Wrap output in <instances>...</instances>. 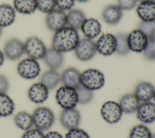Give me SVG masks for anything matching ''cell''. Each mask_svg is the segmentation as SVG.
<instances>
[{
    "mask_svg": "<svg viewBox=\"0 0 155 138\" xmlns=\"http://www.w3.org/2000/svg\"><path fill=\"white\" fill-rule=\"evenodd\" d=\"M123 16L122 10L117 5H109L102 11V17L104 21L108 25L118 24Z\"/></svg>",
    "mask_w": 155,
    "mask_h": 138,
    "instance_id": "cell-15",
    "label": "cell"
},
{
    "mask_svg": "<svg viewBox=\"0 0 155 138\" xmlns=\"http://www.w3.org/2000/svg\"><path fill=\"white\" fill-rule=\"evenodd\" d=\"M101 113L102 118L107 122L113 124L120 120L123 112L119 103L114 101H107L102 105Z\"/></svg>",
    "mask_w": 155,
    "mask_h": 138,
    "instance_id": "cell-8",
    "label": "cell"
},
{
    "mask_svg": "<svg viewBox=\"0 0 155 138\" xmlns=\"http://www.w3.org/2000/svg\"><path fill=\"white\" fill-rule=\"evenodd\" d=\"M44 137L42 131L36 128L27 130L21 138H44Z\"/></svg>",
    "mask_w": 155,
    "mask_h": 138,
    "instance_id": "cell-38",
    "label": "cell"
},
{
    "mask_svg": "<svg viewBox=\"0 0 155 138\" xmlns=\"http://www.w3.org/2000/svg\"><path fill=\"white\" fill-rule=\"evenodd\" d=\"M152 133L150 129L143 124L135 125L130 132L129 138H151Z\"/></svg>",
    "mask_w": 155,
    "mask_h": 138,
    "instance_id": "cell-31",
    "label": "cell"
},
{
    "mask_svg": "<svg viewBox=\"0 0 155 138\" xmlns=\"http://www.w3.org/2000/svg\"><path fill=\"white\" fill-rule=\"evenodd\" d=\"M24 53V43L19 39L13 38L5 42L4 48V54L8 59L11 61L18 60Z\"/></svg>",
    "mask_w": 155,
    "mask_h": 138,
    "instance_id": "cell-12",
    "label": "cell"
},
{
    "mask_svg": "<svg viewBox=\"0 0 155 138\" xmlns=\"http://www.w3.org/2000/svg\"><path fill=\"white\" fill-rule=\"evenodd\" d=\"M77 95L78 103L85 105L90 103L93 99L94 94L93 91L84 87L81 84L75 88Z\"/></svg>",
    "mask_w": 155,
    "mask_h": 138,
    "instance_id": "cell-30",
    "label": "cell"
},
{
    "mask_svg": "<svg viewBox=\"0 0 155 138\" xmlns=\"http://www.w3.org/2000/svg\"><path fill=\"white\" fill-rule=\"evenodd\" d=\"M61 81V74L56 70L51 69L43 73L40 78V83L44 85L48 90L54 88Z\"/></svg>",
    "mask_w": 155,
    "mask_h": 138,
    "instance_id": "cell-25",
    "label": "cell"
},
{
    "mask_svg": "<svg viewBox=\"0 0 155 138\" xmlns=\"http://www.w3.org/2000/svg\"><path fill=\"white\" fill-rule=\"evenodd\" d=\"M42 59L50 69L54 70L59 68L63 65L64 61L62 53L54 50L52 47L47 49Z\"/></svg>",
    "mask_w": 155,
    "mask_h": 138,
    "instance_id": "cell-17",
    "label": "cell"
},
{
    "mask_svg": "<svg viewBox=\"0 0 155 138\" xmlns=\"http://www.w3.org/2000/svg\"><path fill=\"white\" fill-rule=\"evenodd\" d=\"M155 102V91H154V96H153V98Z\"/></svg>",
    "mask_w": 155,
    "mask_h": 138,
    "instance_id": "cell-45",
    "label": "cell"
},
{
    "mask_svg": "<svg viewBox=\"0 0 155 138\" xmlns=\"http://www.w3.org/2000/svg\"><path fill=\"white\" fill-rule=\"evenodd\" d=\"M15 10L12 6L6 4L0 5V27L10 25L15 21Z\"/></svg>",
    "mask_w": 155,
    "mask_h": 138,
    "instance_id": "cell-23",
    "label": "cell"
},
{
    "mask_svg": "<svg viewBox=\"0 0 155 138\" xmlns=\"http://www.w3.org/2000/svg\"><path fill=\"white\" fill-rule=\"evenodd\" d=\"M140 104V101L134 94L124 95L119 102L122 112L126 114H131L136 111Z\"/></svg>",
    "mask_w": 155,
    "mask_h": 138,
    "instance_id": "cell-22",
    "label": "cell"
},
{
    "mask_svg": "<svg viewBox=\"0 0 155 138\" xmlns=\"http://www.w3.org/2000/svg\"><path fill=\"white\" fill-rule=\"evenodd\" d=\"M24 50L30 58L36 60L43 58L47 48L44 43L39 38L31 36L25 42Z\"/></svg>",
    "mask_w": 155,
    "mask_h": 138,
    "instance_id": "cell-6",
    "label": "cell"
},
{
    "mask_svg": "<svg viewBox=\"0 0 155 138\" xmlns=\"http://www.w3.org/2000/svg\"><path fill=\"white\" fill-rule=\"evenodd\" d=\"M81 84L91 91L99 90L105 84V77L99 70L89 68L81 73Z\"/></svg>",
    "mask_w": 155,
    "mask_h": 138,
    "instance_id": "cell-2",
    "label": "cell"
},
{
    "mask_svg": "<svg viewBox=\"0 0 155 138\" xmlns=\"http://www.w3.org/2000/svg\"><path fill=\"white\" fill-rule=\"evenodd\" d=\"M74 50L76 57L79 60L88 61L91 59L97 52L96 42L93 39H82L79 40Z\"/></svg>",
    "mask_w": 155,
    "mask_h": 138,
    "instance_id": "cell-5",
    "label": "cell"
},
{
    "mask_svg": "<svg viewBox=\"0 0 155 138\" xmlns=\"http://www.w3.org/2000/svg\"><path fill=\"white\" fill-rule=\"evenodd\" d=\"M44 138H64L57 131L48 132L44 137Z\"/></svg>",
    "mask_w": 155,
    "mask_h": 138,
    "instance_id": "cell-40",
    "label": "cell"
},
{
    "mask_svg": "<svg viewBox=\"0 0 155 138\" xmlns=\"http://www.w3.org/2000/svg\"><path fill=\"white\" fill-rule=\"evenodd\" d=\"M17 70L21 77L26 79H33L38 76L41 68L36 60L29 58L23 59L18 64Z\"/></svg>",
    "mask_w": 155,
    "mask_h": 138,
    "instance_id": "cell-7",
    "label": "cell"
},
{
    "mask_svg": "<svg viewBox=\"0 0 155 138\" xmlns=\"http://www.w3.org/2000/svg\"><path fill=\"white\" fill-rule=\"evenodd\" d=\"M76 1L79 2H87V1H88L90 0H76Z\"/></svg>",
    "mask_w": 155,
    "mask_h": 138,
    "instance_id": "cell-42",
    "label": "cell"
},
{
    "mask_svg": "<svg viewBox=\"0 0 155 138\" xmlns=\"http://www.w3.org/2000/svg\"><path fill=\"white\" fill-rule=\"evenodd\" d=\"M65 138H90V136L86 131L78 127L68 130Z\"/></svg>",
    "mask_w": 155,
    "mask_h": 138,
    "instance_id": "cell-35",
    "label": "cell"
},
{
    "mask_svg": "<svg viewBox=\"0 0 155 138\" xmlns=\"http://www.w3.org/2000/svg\"><path fill=\"white\" fill-rule=\"evenodd\" d=\"M116 39V53L121 56L128 54L130 50L128 47L127 41V34L125 33H119L115 35Z\"/></svg>",
    "mask_w": 155,
    "mask_h": 138,
    "instance_id": "cell-29",
    "label": "cell"
},
{
    "mask_svg": "<svg viewBox=\"0 0 155 138\" xmlns=\"http://www.w3.org/2000/svg\"><path fill=\"white\" fill-rule=\"evenodd\" d=\"M148 39L139 29L131 31L127 35V41L130 51L136 53L142 52L145 48Z\"/></svg>",
    "mask_w": 155,
    "mask_h": 138,
    "instance_id": "cell-11",
    "label": "cell"
},
{
    "mask_svg": "<svg viewBox=\"0 0 155 138\" xmlns=\"http://www.w3.org/2000/svg\"><path fill=\"white\" fill-rule=\"evenodd\" d=\"M140 2L142 1H155V0H139Z\"/></svg>",
    "mask_w": 155,
    "mask_h": 138,
    "instance_id": "cell-44",
    "label": "cell"
},
{
    "mask_svg": "<svg viewBox=\"0 0 155 138\" xmlns=\"http://www.w3.org/2000/svg\"><path fill=\"white\" fill-rule=\"evenodd\" d=\"M137 1L138 0H117V5L122 10H130L136 5Z\"/></svg>",
    "mask_w": 155,
    "mask_h": 138,
    "instance_id": "cell-37",
    "label": "cell"
},
{
    "mask_svg": "<svg viewBox=\"0 0 155 138\" xmlns=\"http://www.w3.org/2000/svg\"><path fill=\"white\" fill-rule=\"evenodd\" d=\"M154 91L155 88L151 83L141 82L136 86L134 94L140 102H149L153 98Z\"/></svg>",
    "mask_w": 155,
    "mask_h": 138,
    "instance_id": "cell-19",
    "label": "cell"
},
{
    "mask_svg": "<svg viewBox=\"0 0 155 138\" xmlns=\"http://www.w3.org/2000/svg\"><path fill=\"white\" fill-rule=\"evenodd\" d=\"M75 0H56V6L61 11L70 10L74 6Z\"/></svg>",
    "mask_w": 155,
    "mask_h": 138,
    "instance_id": "cell-36",
    "label": "cell"
},
{
    "mask_svg": "<svg viewBox=\"0 0 155 138\" xmlns=\"http://www.w3.org/2000/svg\"><path fill=\"white\" fill-rule=\"evenodd\" d=\"M136 12L142 21H155V1H142L138 5Z\"/></svg>",
    "mask_w": 155,
    "mask_h": 138,
    "instance_id": "cell-20",
    "label": "cell"
},
{
    "mask_svg": "<svg viewBox=\"0 0 155 138\" xmlns=\"http://www.w3.org/2000/svg\"><path fill=\"white\" fill-rule=\"evenodd\" d=\"M97 51L103 56H110L116 52V39L111 33L102 34L96 42Z\"/></svg>",
    "mask_w": 155,
    "mask_h": 138,
    "instance_id": "cell-9",
    "label": "cell"
},
{
    "mask_svg": "<svg viewBox=\"0 0 155 138\" xmlns=\"http://www.w3.org/2000/svg\"><path fill=\"white\" fill-rule=\"evenodd\" d=\"M79 40L78 30L66 26L54 34L52 48L61 53L68 52L74 50Z\"/></svg>",
    "mask_w": 155,
    "mask_h": 138,
    "instance_id": "cell-1",
    "label": "cell"
},
{
    "mask_svg": "<svg viewBox=\"0 0 155 138\" xmlns=\"http://www.w3.org/2000/svg\"><path fill=\"white\" fill-rule=\"evenodd\" d=\"M15 110V103L6 94L0 93V117L11 115Z\"/></svg>",
    "mask_w": 155,
    "mask_h": 138,
    "instance_id": "cell-27",
    "label": "cell"
},
{
    "mask_svg": "<svg viewBox=\"0 0 155 138\" xmlns=\"http://www.w3.org/2000/svg\"><path fill=\"white\" fill-rule=\"evenodd\" d=\"M137 29L143 32L148 39L155 38V21H142Z\"/></svg>",
    "mask_w": 155,
    "mask_h": 138,
    "instance_id": "cell-32",
    "label": "cell"
},
{
    "mask_svg": "<svg viewBox=\"0 0 155 138\" xmlns=\"http://www.w3.org/2000/svg\"><path fill=\"white\" fill-rule=\"evenodd\" d=\"M81 121V114L78 110L74 108L63 109L60 114V122L67 130L78 128Z\"/></svg>",
    "mask_w": 155,
    "mask_h": 138,
    "instance_id": "cell-13",
    "label": "cell"
},
{
    "mask_svg": "<svg viewBox=\"0 0 155 138\" xmlns=\"http://www.w3.org/2000/svg\"><path fill=\"white\" fill-rule=\"evenodd\" d=\"M61 76V82L65 86L76 88L81 85V73L75 68L70 67L65 69Z\"/></svg>",
    "mask_w": 155,
    "mask_h": 138,
    "instance_id": "cell-21",
    "label": "cell"
},
{
    "mask_svg": "<svg viewBox=\"0 0 155 138\" xmlns=\"http://www.w3.org/2000/svg\"><path fill=\"white\" fill-rule=\"evenodd\" d=\"M37 8L41 12L48 13L55 9L56 0H36Z\"/></svg>",
    "mask_w": 155,
    "mask_h": 138,
    "instance_id": "cell-33",
    "label": "cell"
},
{
    "mask_svg": "<svg viewBox=\"0 0 155 138\" xmlns=\"http://www.w3.org/2000/svg\"><path fill=\"white\" fill-rule=\"evenodd\" d=\"M9 88V82L7 78L0 74V93H6Z\"/></svg>",
    "mask_w": 155,
    "mask_h": 138,
    "instance_id": "cell-39",
    "label": "cell"
},
{
    "mask_svg": "<svg viewBox=\"0 0 155 138\" xmlns=\"http://www.w3.org/2000/svg\"><path fill=\"white\" fill-rule=\"evenodd\" d=\"M28 96L31 101L36 104H42L48 97V88L41 83H35L28 89Z\"/></svg>",
    "mask_w": 155,
    "mask_h": 138,
    "instance_id": "cell-16",
    "label": "cell"
},
{
    "mask_svg": "<svg viewBox=\"0 0 155 138\" xmlns=\"http://www.w3.org/2000/svg\"><path fill=\"white\" fill-rule=\"evenodd\" d=\"M14 121L16 125L22 130H28L33 125L32 115L25 111L18 113L15 117Z\"/></svg>",
    "mask_w": 155,
    "mask_h": 138,
    "instance_id": "cell-28",
    "label": "cell"
},
{
    "mask_svg": "<svg viewBox=\"0 0 155 138\" xmlns=\"http://www.w3.org/2000/svg\"><path fill=\"white\" fill-rule=\"evenodd\" d=\"M137 119L144 123H151L155 121V104L149 102L140 104L137 110Z\"/></svg>",
    "mask_w": 155,
    "mask_h": 138,
    "instance_id": "cell-14",
    "label": "cell"
},
{
    "mask_svg": "<svg viewBox=\"0 0 155 138\" xmlns=\"http://www.w3.org/2000/svg\"><path fill=\"white\" fill-rule=\"evenodd\" d=\"M15 10L22 14L31 15L37 8L36 0H14Z\"/></svg>",
    "mask_w": 155,
    "mask_h": 138,
    "instance_id": "cell-26",
    "label": "cell"
},
{
    "mask_svg": "<svg viewBox=\"0 0 155 138\" xmlns=\"http://www.w3.org/2000/svg\"><path fill=\"white\" fill-rule=\"evenodd\" d=\"M56 100L63 109L74 108L78 103L75 88L65 85L59 87L56 91Z\"/></svg>",
    "mask_w": 155,
    "mask_h": 138,
    "instance_id": "cell-4",
    "label": "cell"
},
{
    "mask_svg": "<svg viewBox=\"0 0 155 138\" xmlns=\"http://www.w3.org/2000/svg\"><path fill=\"white\" fill-rule=\"evenodd\" d=\"M45 24L49 30L56 32L66 27L67 15L63 11L54 9L47 13L45 18Z\"/></svg>",
    "mask_w": 155,
    "mask_h": 138,
    "instance_id": "cell-10",
    "label": "cell"
},
{
    "mask_svg": "<svg viewBox=\"0 0 155 138\" xmlns=\"http://www.w3.org/2000/svg\"><path fill=\"white\" fill-rule=\"evenodd\" d=\"M144 57L150 61L155 60V38L149 39L144 50L143 51Z\"/></svg>",
    "mask_w": 155,
    "mask_h": 138,
    "instance_id": "cell-34",
    "label": "cell"
},
{
    "mask_svg": "<svg viewBox=\"0 0 155 138\" xmlns=\"http://www.w3.org/2000/svg\"><path fill=\"white\" fill-rule=\"evenodd\" d=\"M2 34V27H0V37L1 36Z\"/></svg>",
    "mask_w": 155,
    "mask_h": 138,
    "instance_id": "cell-43",
    "label": "cell"
},
{
    "mask_svg": "<svg viewBox=\"0 0 155 138\" xmlns=\"http://www.w3.org/2000/svg\"><path fill=\"white\" fill-rule=\"evenodd\" d=\"M81 30L86 38L93 39L101 33V25L97 19L88 18L83 22Z\"/></svg>",
    "mask_w": 155,
    "mask_h": 138,
    "instance_id": "cell-18",
    "label": "cell"
},
{
    "mask_svg": "<svg viewBox=\"0 0 155 138\" xmlns=\"http://www.w3.org/2000/svg\"><path fill=\"white\" fill-rule=\"evenodd\" d=\"M33 125L36 129L46 131L50 129L54 122V115L52 110L47 107L37 108L32 114Z\"/></svg>",
    "mask_w": 155,
    "mask_h": 138,
    "instance_id": "cell-3",
    "label": "cell"
},
{
    "mask_svg": "<svg viewBox=\"0 0 155 138\" xmlns=\"http://www.w3.org/2000/svg\"><path fill=\"white\" fill-rule=\"evenodd\" d=\"M151 138H155V134H152Z\"/></svg>",
    "mask_w": 155,
    "mask_h": 138,
    "instance_id": "cell-46",
    "label": "cell"
},
{
    "mask_svg": "<svg viewBox=\"0 0 155 138\" xmlns=\"http://www.w3.org/2000/svg\"><path fill=\"white\" fill-rule=\"evenodd\" d=\"M86 19L84 13L79 9L70 10L67 15V25L78 30Z\"/></svg>",
    "mask_w": 155,
    "mask_h": 138,
    "instance_id": "cell-24",
    "label": "cell"
},
{
    "mask_svg": "<svg viewBox=\"0 0 155 138\" xmlns=\"http://www.w3.org/2000/svg\"><path fill=\"white\" fill-rule=\"evenodd\" d=\"M4 62V54L0 50V67L3 64Z\"/></svg>",
    "mask_w": 155,
    "mask_h": 138,
    "instance_id": "cell-41",
    "label": "cell"
}]
</instances>
